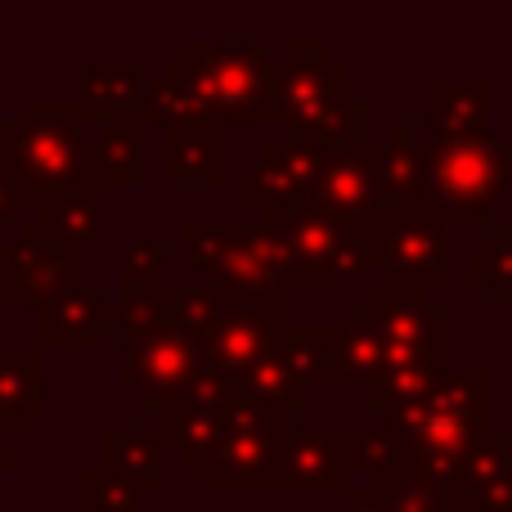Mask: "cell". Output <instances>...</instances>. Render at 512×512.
<instances>
[{
	"label": "cell",
	"mask_w": 512,
	"mask_h": 512,
	"mask_svg": "<svg viewBox=\"0 0 512 512\" xmlns=\"http://www.w3.org/2000/svg\"><path fill=\"white\" fill-rule=\"evenodd\" d=\"M490 405H495V378L486 364L445 373L441 387L423 405L391 423L396 432V472L391 477L459 481L463 463L495 427Z\"/></svg>",
	"instance_id": "obj_1"
},
{
	"label": "cell",
	"mask_w": 512,
	"mask_h": 512,
	"mask_svg": "<svg viewBox=\"0 0 512 512\" xmlns=\"http://www.w3.org/2000/svg\"><path fill=\"white\" fill-rule=\"evenodd\" d=\"M279 68V122L288 140L355 144L369 140V108L346 90V63L324 41H288Z\"/></svg>",
	"instance_id": "obj_2"
},
{
	"label": "cell",
	"mask_w": 512,
	"mask_h": 512,
	"mask_svg": "<svg viewBox=\"0 0 512 512\" xmlns=\"http://www.w3.org/2000/svg\"><path fill=\"white\" fill-rule=\"evenodd\" d=\"M512 185L504 140L490 131L432 135L427 144V203L441 225H490Z\"/></svg>",
	"instance_id": "obj_3"
},
{
	"label": "cell",
	"mask_w": 512,
	"mask_h": 512,
	"mask_svg": "<svg viewBox=\"0 0 512 512\" xmlns=\"http://www.w3.org/2000/svg\"><path fill=\"white\" fill-rule=\"evenodd\" d=\"M180 63L189 72V86L198 108L212 122H279V59L265 54L256 41L207 45L185 41Z\"/></svg>",
	"instance_id": "obj_4"
},
{
	"label": "cell",
	"mask_w": 512,
	"mask_h": 512,
	"mask_svg": "<svg viewBox=\"0 0 512 512\" xmlns=\"http://www.w3.org/2000/svg\"><path fill=\"white\" fill-rule=\"evenodd\" d=\"M279 243L283 283L288 288H328V283H364L378 265L373 225H346L319 207H297L265 221Z\"/></svg>",
	"instance_id": "obj_5"
},
{
	"label": "cell",
	"mask_w": 512,
	"mask_h": 512,
	"mask_svg": "<svg viewBox=\"0 0 512 512\" xmlns=\"http://www.w3.org/2000/svg\"><path fill=\"white\" fill-rule=\"evenodd\" d=\"M0 153L27 203H41L54 189L90 180L81 122L68 104H23L14 122L0 126Z\"/></svg>",
	"instance_id": "obj_6"
},
{
	"label": "cell",
	"mask_w": 512,
	"mask_h": 512,
	"mask_svg": "<svg viewBox=\"0 0 512 512\" xmlns=\"http://www.w3.org/2000/svg\"><path fill=\"white\" fill-rule=\"evenodd\" d=\"M185 248L203 270V283H212L230 301H270L288 297L283 283L279 243L270 225H185Z\"/></svg>",
	"instance_id": "obj_7"
},
{
	"label": "cell",
	"mask_w": 512,
	"mask_h": 512,
	"mask_svg": "<svg viewBox=\"0 0 512 512\" xmlns=\"http://www.w3.org/2000/svg\"><path fill=\"white\" fill-rule=\"evenodd\" d=\"M283 436H288V414L270 405H256L234 387V409L221 441L212 445L207 463L198 468L207 490H283L279 463H283Z\"/></svg>",
	"instance_id": "obj_8"
},
{
	"label": "cell",
	"mask_w": 512,
	"mask_h": 512,
	"mask_svg": "<svg viewBox=\"0 0 512 512\" xmlns=\"http://www.w3.org/2000/svg\"><path fill=\"white\" fill-rule=\"evenodd\" d=\"M126 337V387L140 391L144 405L167 409L185 391L198 387L207 360L198 351V337L171 319V306L140 324H122Z\"/></svg>",
	"instance_id": "obj_9"
},
{
	"label": "cell",
	"mask_w": 512,
	"mask_h": 512,
	"mask_svg": "<svg viewBox=\"0 0 512 512\" xmlns=\"http://www.w3.org/2000/svg\"><path fill=\"white\" fill-rule=\"evenodd\" d=\"M382 342V373L405 364H441L450 369V310L418 292L378 283L369 297L355 301Z\"/></svg>",
	"instance_id": "obj_10"
},
{
	"label": "cell",
	"mask_w": 512,
	"mask_h": 512,
	"mask_svg": "<svg viewBox=\"0 0 512 512\" xmlns=\"http://www.w3.org/2000/svg\"><path fill=\"white\" fill-rule=\"evenodd\" d=\"M369 225L373 252H378V265L387 270L391 288L432 297L436 288L450 283V239L432 212H400L387 203Z\"/></svg>",
	"instance_id": "obj_11"
},
{
	"label": "cell",
	"mask_w": 512,
	"mask_h": 512,
	"mask_svg": "<svg viewBox=\"0 0 512 512\" xmlns=\"http://www.w3.org/2000/svg\"><path fill=\"white\" fill-rule=\"evenodd\" d=\"M283 324H288V301H230L221 297V306L207 315V324L198 328V351H203L207 369L225 382H239L243 373L279 342Z\"/></svg>",
	"instance_id": "obj_12"
},
{
	"label": "cell",
	"mask_w": 512,
	"mask_h": 512,
	"mask_svg": "<svg viewBox=\"0 0 512 512\" xmlns=\"http://www.w3.org/2000/svg\"><path fill=\"white\" fill-rule=\"evenodd\" d=\"M310 207H319V212L337 216V221H346V225H364L387 207L373 140L328 144V149H319V171H315V189H310Z\"/></svg>",
	"instance_id": "obj_13"
},
{
	"label": "cell",
	"mask_w": 512,
	"mask_h": 512,
	"mask_svg": "<svg viewBox=\"0 0 512 512\" xmlns=\"http://www.w3.org/2000/svg\"><path fill=\"white\" fill-rule=\"evenodd\" d=\"M81 283V252L59 248L36 225H23L18 243H0V301L5 306H41L54 292Z\"/></svg>",
	"instance_id": "obj_14"
},
{
	"label": "cell",
	"mask_w": 512,
	"mask_h": 512,
	"mask_svg": "<svg viewBox=\"0 0 512 512\" xmlns=\"http://www.w3.org/2000/svg\"><path fill=\"white\" fill-rule=\"evenodd\" d=\"M230 409H234V382L216 378L207 369L194 391H185L180 400H171L162 409V427H158L162 445L176 450L189 472H198L207 463V454H212V445L221 441L225 423H230Z\"/></svg>",
	"instance_id": "obj_15"
},
{
	"label": "cell",
	"mask_w": 512,
	"mask_h": 512,
	"mask_svg": "<svg viewBox=\"0 0 512 512\" xmlns=\"http://www.w3.org/2000/svg\"><path fill=\"white\" fill-rule=\"evenodd\" d=\"M315 171H319V144L283 135V140L265 144L261 158L252 162L248 180H243V203L265 212V221L283 212H297V207L310 203Z\"/></svg>",
	"instance_id": "obj_16"
},
{
	"label": "cell",
	"mask_w": 512,
	"mask_h": 512,
	"mask_svg": "<svg viewBox=\"0 0 512 512\" xmlns=\"http://www.w3.org/2000/svg\"><path fill=\"white\" fill-rule=\"evenodd\" d=\"M283 490H351V427H319V432H292L283 436V463H279Z\"/></svg>",
	"instance_id": "obj_17"
},
{
	"label": "cell",
	"mask_w": 512,
	"mask_h": 512,
	"mask_svg": "<svg viewBox=\"0 0 512 512\" xmlns=\"http://www.w3.org/2000/svg\"><path fill=\"white\" fill-rule=\"evenodd\" d=\"M162 180L167 185H185V180L221 185L225 180V122L194 117V122L162 126Z\"/></svg>",
	"instance_id": "obj_18"
},
{
	"label": "cell",
	"mask_w": 512,
	"mask_h": 512,
	"mask_svg": "<svg viewBox=\"0 0 512 512\" xmlns=\"http://www.w3.org/2000/svg\"><path fill=\"white\" fill-rule=\"evenodd\" d=\"M144 63H81V104H68L81 126L86 122H144Z\"/></svg>",
	"instance_id": "obj_19"
},
{
	"label": "cell",
	"mask_w": 512,
	"mask_h": 512,
	"mask_svg": "<svg viewBox=\"0 0 512 512\" xmlns=\"http://www.w3.org/2000/svg\"><path fill=\"white\" fill-rule=\"evenodd\" d=\"M117 324V310L104 306L99 288L72 283V288L54 292L41 301V342L45 346H99L104 328Z\"/></svg>",
	"instance_id": "obj_20"
},
{
	"label": "cell",
	"mask_w": 512,
	"mask_h": 512,
	"mask_svg": "<svg viewBox=\"0 0 512 512\" xmlns=\"http://www.w3.org/2000/svg\"><path fill=\"white\" fill-rule=\"evenodd\" d=\"M382 171V194L400 212H432L427 203V144L409 135L405 122H391L387 135L373 144Z\"/></svg>",
	"instance_id": "obj_21"
},
{
	"label": "cell",
	"mask_w": 512,
	"mask_h": 512,
	"mask_svg": "<svg viewBox=\"0 0 512 512\" xmlns=\"http://www.w3.org/2000/svg\"><path fill=\"white\" fill-rule=\"evenodd\" d=\"M36 207H41L36 230H41L45 239H54L59 248L81 252L104 230V203H99L95 180H77V185H68V189H54V194H45Z\"/></svg>",
	"instance_id": "obj_22"
},
{
	"label": "cell",
	"mask_w": 512,
	"mask_h": 512,
	"mask_svg": "<svg viewBox=\"0 0 512 512\" xmlns=\"http://www.w3.org/2000/svg\"><path fill=\"white\" fill-rule=\"evenodd\" d=\"M459 486L481 512H512V432L508 427H490L486 441L463 463Z\"/></svg>",
	"instance_id": "obj_23"
},
{
	"label": "cell",
	"mask_w": 512,
	"mask_h": 512,
	"mask_svg": "<svg viewBox=\"0 0 512 512\" xmlns=\"http://www.w3.org/2000/svg\"><path fill=\"white\" fill-rule=\"evenodd\" d=\"M382 373V342L360 306H346L342 328H333V351H328V387L364 391Z\"/></svg>",
	"instance_id": "obj_24"
},
{
	"label": "cell",
	"mask_w": 512,
	"mask_h": 512,
	"mask_svg": "<svg viewBox=\"0 0 512 512\" xmlns=\"http://www.w3.org/2000/svg\"><path fill=\"white\" fill-rule=\"evenodd\" d=\"M144 122L140 117H126V122H108L99 126L95 140H86V176L104 185H140L144 180Z\"/></svg>",
	"instance_id": "obj_25"
},
{
	"label": "cell",
	"mask_w": 512,
	"mask_h": 512,
	"mask_svg": "<svg viewBox=\"0 0 512 512\" xmlns=\"http://www.w3.org/2000/svg\"><path fill=\"white\" fill-rule=\"evenodd\" d=\"M41 423V364L27 346H0V427Z\"/></svg>",
	"instance_id": "obj_26"
},
{
	"label": "cell",
	"mask_w": 512,
	"mask_h": 512,
	"mask_svg": "<svg viewBox=\"0 0 512 512\" xmlns=\"http://www.w3.org/2000/svg\"><path fill=\"white\" fill-rule=\"evenodd\" d=\"M99 445H104V468L131 477L144 495L167 486V445H162L158 432H122V427H108V432L99 436Z\"/></svg>",
	"instance_id": "obj_27"
},
{
	"label": "cell",
	"mask_w": 512,
	"mask_h": 512,
	"mask_svg": "<svg viewBox=\"0 0 512 512\" xmlns=\"http://www.w3.org/2000/svg\"><path fill=\"white\" fill-rule=\"evenodd\" d=\"M427 122H432V135L490 131V86L486 81H468V86L432 81L427 86Z\"/></svg>",
	"instance_id": "obj_28"
},
{
	"label": "cell",
	"mask_w": 512,
	"mask_h": 512,
	"mask_svg": "<svg viewBox=\"0 0 512 512\" xmlns=\"http://www.w3.org/2000/svg\"><path fill=\"white\" fill-rule=\"evenodd\" d=\"M234 387H239L248 400H256V405L283 409V414H288V409H301V405L310 400V391H315V387L306 382V373H301L297 364L283 355L279 342H274L270 351H265L261 360H256L252 369L243 373L239 382H234Z\"/></svg>",
	"instance_id": "obj_29"
},
{
	"label": "cell",
	"mask_w": 512,
	"mask_h": 512,
	"mask_svg": "<svg viewBox=\"0 0 512 512\" xmlns=\"http://www.w3.org/2000/svg\"><path fill=\"white\" fill-rule=\"evenodd\" d=\"M445 373L450 369H441V364H405V369H387L364 387V400H369V409L382 414V423H396V418H405L409 409H418L436 387H441Z\"/></svg>",
	"instance_id": "obj_30"
},
{
	"label": "cell",
	"mask_w": 512,
	"mask_h": 512,
	"mask_svg": "<svg viewBox=\"0 0 512 512\" xmlns=\"http://www.w3.org/2000/svg\"><path fill=\"white\" fill-rule=\"evenodd\" d=\"M468 283L490 297V306H512V230L490 221V234L468 248Z\"/></svg>",
	"instance_id": "obj_31"
},
{
	"label": "cell",
	"mask_w": 512,
	"mask_h": 512,
	"mask_svg": "<svg viewBox=\"0 0 512 512\" xmlns=\"http://www.w3.org/2000/svg\"><path fill=\"white\" fill-rule=\"evenodd\" d=\"M382 486L387 512H481L463 495L459 481H414V477H387Z\"/></svg>",
	"instance_id": "obj_32"
},
{
	"label": "cell",
	"mask_w": 512,
	"mask_h": 512,
	"mask_svg": "<svg viewBox=\"0 0 512 512\" xmlns=\"http://www.w3.org/2000/svg\"><path fill=\"white\" fill-rule=\"evenodd\" d=\"M194 117H203V108H198V95L189 86V72L180 59H171L162 68V77L144 90V122L171 126V122H194Z\"/></svg>",
	"instance_id": "obj_33"
},
{
	"label": "cell",
	"mask_w": 512,
	"mask_h": 512,
	"mask_svg": "<svg viewBox=\"0 0 512 512\" xmlns=\"http://www.w3.org/2000/svg\"><path fill=\"white\" fill-rule=\"evenodd\" d=\"M279 346L301 373H306L310 387H328V351H333V328L324 324H283Z\"/></svg>",
	"instance_id": "obj_34"
},
{
	"label": "cell",
	"mask_w": 512,
	"mask_h": 512,
	"mask_svg": "<svg viewBox=\"0 0 512 512\" xmlns=\"http://www.w3.org/2000/svg\"><path fill=\"white\" fill-rule=\"evenodd\" d=\"M81 508L86 512H144V490L113 468L81 472Z\"/></svg>",
	"instance_id": "obj_35"
},
{
	"label": "cell",
	"mask_w": 512,
	"mask_h": 512,
	"mask_svg": "<svg viewBox=\"0 0 512 512\" xmlns=\"http://www.w3.org/2000/svg\"><path fill=\"white\" fill-rule=\"evenodd\" d=\"M162 261H167V252H162L158 243H126V248H122L126 297H131V292L162 288Z\"/></svg>",
	"instance_id": "obj_36"
},
{
	"label": "cell",
	"mask_w": 512,
	"mask_h": 512,
	"mask_svg": "<svg viewBox=\"0 0 512 512\" xmlns=\"http://www.w3.org/2000/svg\"><path fill=\"white\" fill-rule=\"evenodd\" d=\"M23 203H27L23 189H18V180H14V171H9L5 153H0V230H5V225H18Z\"/></svg>",
	"instance_id": "obj_37"
},
{
	"label": "cell",
	"mask_w": 512,
	"mask_h": 512,
	"mask_svg": "<svg viewBox=\"0 0 512 512\" xmlns=\"http://www.w3.org/2000/svg\"><path fill=\"white\" fill-rule=\"evenodd\" d=\"M18 468V454L9 450V445H0V477H5V472H14Z\"/></svg>",
	"instance_id": "obj_38"
},
{
	"label": "cell",
	"mask_w": 512,
	"mask_h": 512,
	"mask_svg": "<svg viewBox=\"0 0 512 512\" xmlns=\"http://www.w3.org/2000/svg\"><path fill=\"white\" fill-rule=\"evenodd\" d=\"M504 149H508V162H512V131H508V140H504Z\"/></svg>",
	"instance_id": "obj_39"
},
{
	"label": "cell",
	"mask_w": 512,
	"mask_h": 512,
	"mask_svg": "<svg viewBox=\"0 0 512 512\" xmlns=\"http://www.w3.org/2000/svg\"><path fill=\"white\" fill-rule=\"evenodd\" d=\"M508 396H512V378H508Z\"/></svg>",
	"instance_id": "obj_40"
}]
</instances>
